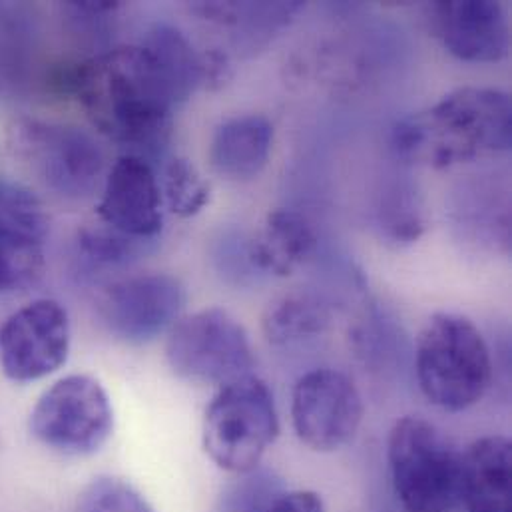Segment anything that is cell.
I'll return each mask as SVG.
<instances>
[{
    "instance_id": "obj_1",
    "label": "cell",
    "mask_w": 512,
    "mask_h": 512,
    "mask_svg": "<svg viewBox=\"0 0 512 512\" xmlns=\"http://www.w3.org/2000/svg\"><path fill=\"white\" fill-rule=\"evenodd\" d=\"M60 84L78 100L102 136L148 162L164 156L176 104L144 46L100 52L70 68Z\"/></svg>"
},
{
    "instance_id": "obj_2",
    "label": "cell",
    "mask_w": 512,
    "mask_h": 512,
    "mask_svg": "<svg viewBox=\"0 0 512 512\" xmlns=\"http://www.w3.org/2000/svg\"><path fill=\"white\" fill-rule=\"evenodd\" d=\"M397 158L449 168L512 146L511 96L497 88L465 86L433 108L399 120L391 136Z\"/></svg>"
},
{
    "instance_id": "obj_3",
    "label": "cell",
    "mask_w": 512,
    "mask_h": 512,
    "mask_svg": "<svg viewBox=\"0 0 512 512\" xmlns=\"http://www.w3.org/2000/svg\"><path fill=\"white\" fill-rule=\"evenodd\" d=\"M415 375L435 407L449 413L475 407L493 377L491 351L479 327L465 315H433L417 343Z\"/></svg>"
},
{
    "instance_id": "obj_4",
    "label": "cell",
    "mask_w": 512,
    "mask_h": 512,
    "mask_svg": "<svg viewBox=\"0 0 512 512\" xmlns=\"http://www.w3.org/2000/svg\"><path fill=\"white\" fill-rule=\"evenodd\" d=\"M393 493L405 512H453L461 503V453L421 417L399 419L387 443Z\"/></svg>"
},
{
    "instance_id": "obj_5",
    "label": "cell",
    "mask_w": 512,
    "mask_h": 512,
    "mask_svg": "<svg viewBox=\"0 0 512 512\" xmlns=\"http://www.w3.org/2000/svg\"><path fill=\"white\" fill-rule=\"evenodd\" d=\"M277 435L273 393L254 373L222 385L204 415V451L228 473L254 471Z\"/></svg>"
},
{
    "instance_id": "obj_6",
    "label": "cell",
    "mask_w": 512,
    "mask_h": 512,
    "mask_svg": "<svg viewBox=\"0 0 512 512\" xmlns=\"http://www.w3.org/2000/svg\"><path fill=\"white\" fill-rule=\"evenodd\" d=\"M166 357L172 371L200 385H228L252 375L256 357L246 327L226 309L196 311L170 329Z\"/></svg>"
},
{
    "instance_id": "obj_7",
    "label": "cell",
    "mask_w": 512,
    "mask_h": 512,
    "mask_svg": "<svg viewBox=\"0 0 512 512\" xmlns=\"http://www.w3.org/2000/svg\"><path fill=\"white\" fill-rule=\"evenodd\" d=\"M114 431L106 389L90 375H68L46 389L30 413L34 439L64 457L98 453Z\"/></svg>"
},
{
    "instance_id": "obj_8",
    "label": "cell",
    "mask_w": 512,
    "mask_h": 512,
    "mask_svg": "<svg viewBox=\"0 0 512 512\" xmlns=\"http://www.w3.org/2000/svg\"><path fill=\"white\" fill-rule=\"evenodd\" d=\"M16 150L54 194L82 200L94 194L106 170L100 144L72 124L24 120L14 130Z\"/></svg>"
},
{
    "instance_id": "obj_9",
    "label": "cell",
    "mask_w": 512,
    "mask_h": 512,
    "mask_svg": "<svg viewBox=\"0 0 512 512\" xmlns=\"http://www.w3.org/2000/svg\"><path fill=\"white\" fill-rule=\"evenodd\" d=\"M363 413L359 389L337 369H313L293 387V429L297 439L315 453H335L347 447L357 437Z\"/></svg>"
},
{
    "instance_id": "obj_10",
    "label": "cell",
    "mask_w": 512,
    "mask_h": 512,
    "mask_svg": "<svg viewBox=\"0 0 512 512\" xmlns=\"http://www.w3.org/2000/svg\"><path fill=\"white\" fill-rule=\"evenodd\" d=\"M72 327L54 299H34L0 325V369L14 383H32L56 373L68 359Z\"/></svg>"
},
{
    "instance_id": "obj_11",
    "label": "cell",
    "mask_w": 512,
    "mask_h": 512,
    "mask_svg": "<svg viewBox=\"0 0 512 512\" xmlns=\"http://www.w3.org/2000/svg\"><path fill=\"white\" fill-rule=\"evenodd\" d=\"M186 305L180 279L166 273L134 275L110 285L98 305L104 327L120 341L144 345L172 329Z\"/></svg>"
},
{
    "instance_id": "obj_12",
    "label": "cell",
    "mask_w": 512,
    "mask_h": 512,
    "mask_svg": "<svg viewBox=\"0 0 512 512\" xmlns=\"http://www.w3.org/2000/svg\"><path fill=\"white\" fill-rule=\"evenodd\" d=\"M100 222L120 234L138 240H154L164 226L162 190L152 164L124 154L104 180L96 206Z\"/></svg>"
},
{
    "instance_id": "obj_13",
    "label": "cell",
    "mask_w": 512,
    "mask_h": 512,
    "mask_svg": "<svg viewBox=\"0 0 512 512\" xmlns=\"http://www.w3.org/2000/svg\"><path fill=\"white\" fill-rule=\"evenodd\" d=\"M431 22L445 50L475 64L499 62L511 48L507 8L491 0H451L431 4Z\"/></svg>"
},
{
    "instance_id": "obj_14",
    "label": "cell",
    "mask_w": 512,
    "mask_h": 512,
    "mask_svg": "<svg viewBox=\"0 0 512 512\" xmlns=\"http://www.w3.org/2000/svg\"><path fill=\"white\" fill-rule=\"evenodd\" d=\"M512 445L491 435L461 455V503L467 512H512Z\"/></svg>"
},
{
    "instance_id": "obj_15",
    "label": "cell",
    "mask_w": 512,
    "mask_h": 512,
    "mask_svg": "<svg viewBox=\"0 0 512 512\" xmlns=\"http://www.w3.org/2000/svg\"><path fill=\"white\" fill-rule=\"evenodd\" d=\"M271 146L273 124L265 116H236L216 128L210 144V162L222 178L250 182L265 170Z\"/></svg>"
},
{
    "instance_id": "obj_16",
    "label": "cell",
    "mask_w": 512,
    "mask_h": 512,
    "mask_svg": "<svg viewBox=\"0 0 512 512\" xmlns=\"http://www.w3.org/2000/svg\"><path fill=\"white\" fill-rule=\"evenodd\" d=\"M315 248V230L303 214L273 210L263 228L248 240V257L254 271L289 277L311 259Z\"/></svg>"
},
{
    "instance_id": "obj_17",
    "label": "cell",
    "mask_w": 512,
    "mask_h": 512,
    "mask_svg": "<svg viewBox=\"0 0 512 512\" xmlns=\"http://www.w3.org/2000/svg\"><path fill=\"white\" fill-rule=\"evenodd\" d=\"M158 64L174 104H182L204 86V54L190 38L172 24H154L144 34L142 44Z\"/></svg>"
},
{
    "instance_id": "obj_18",
    "label": "cell",
    "mask_w": 512,
    "mask_h": 512,
    "mask_svg": "<svg viewBox=\"0 0 512 512\" xmlns=\"http://www.w3.org/2000/svg\"><path fill=\"white\" fill-rule=\"evenodd\" d=\"M301 10L299 2H202L194 12L234 30L242 46H265Z\"/></svg>"
},
{
    "instance_id": "obj_19",
    "label": "cell",
    "mask_w": 512,
    "mask_h": 512,
    "mask_svg": "<svg viewBox=\"0 0 512 512\" xmlns=\"http://www.w3.org/2000/svg\"><path fill=\"white\" fill-rule=\"evenodd\" d=\"M261 327L273 347L303 345L329 331L331 309L313 293H289L265 309Z\"/></svg>"
},
{
    "instance_id": "obj_20",
    "label": "cell",
    "mask_w": 512,
    "mask_h": 512,
    "mask_svg": "<svg viewBox=\"0 0 512 512\" xmlns=\"http://www.w3.org/2000/svg\"><path fill=\"white\" fill-rule=\"evenodd\" d=\"M46 232L48 228L0 216V295H14L38 283L46 265Z\"/></svg>"
},
{
    "instance_id": "obj_21",
    "label": "cell",
    "mask_w": 512,
    "mask_h": 512,
    "mask_svg": "<svg viewBox=\"0 0 512 512\" xmlns=\"http://www.w3.org/2000/svg\"><path fill=\"white\" fill-rule=\"evenodd\" d=\"M152 240H138L126 234H120L108 226L84 228L78 234V254L96 269H114L124 267L150 252Z\"/></svg>"
},
{
    "instance_id": "obj_22",
    "label": "cell",
    "mask_w": 512,
    "mask_h": 512,
    "mask_svg": "<svg viewBox=\"0 0 512 512\" xmlns=\"http://www.w3.org/2000/svg\"><path fill=\"white\" fill-rule=\"evenodd\" d=\"M162 196L180 218L198 216L210 204V186L186 158H172L162 172Z\"/></svg>"
},
{
    "instance_id": "obj_23",
    "label": "cell",
    "mask_w": 512,
    "mask_h": 512,
    "mask_svg": "<svg viewBox=\"0 0 512 512\" xmlns=\"http://www.w3.org/2000/svg\"><path fill=\"white\" fill-rule=\"evenodd\" d=\"M379 228L383 236L397 246H409L421 238L425 230V216L413 188H391L379 208Z\"/></svg>"
},
{
    "instance_id": "obj_24",
    "label": "cell",
    "mask_w": 512,
    "mask_h": 512,
    "mask_svg": "<svg viewBox=\"0 0 512 512\" xmlns=\"http://www.w3.org/2000/svg\"><path fill=\"white\" fill-rule=\"evenodd\" d=\"M281 493V477L271 469L256 467L222 491L216 512H269Z\"/></svg>"
},
{
    "instance_id": "obj_25",
    "label": "cell",
    "mask_w": 512,
    "mask_h": 512,
    "mask_svg": "<svg viewBox=\"0 0 512 512\" xmlns=\"http://www.w3.org/2000/svg\"><path fill=\"white\" fill-rule=\"evenodd\" d=\"M76 512H156L142 493L118 477H96L78 497Z\"/></svg>"
},
{
    "instance_id": "obj_26",
    "label": "cell",
    "mask_w": 512,
    "mask_h": 512,
    "mask_svg": "<svg viewBox=\"0 0 512 512\" xmlns=\"http://www.w3.org/2000/svg\"><path fill=\"white\" fill-rule=\"evenodd\" d=\"M269 512H325L323 499L313 491L281 493Z\"/></svg>"
},
{
    "instance_id": "obj_27",
    "label": "cell",
    "mask_w": 512,
    "mask_h": 512,
    "mask_svg": "<svg viewBox=\"0 0 512 512\" xmlns=\"http://www.w3.org/2000/svg\"><path fill=\"white\" fill-rule=\"evenodd\" d=\"M232 76L230 60L220 50L204 52V86L220 88Z\"/></svg>"
},
{
    "instance_id": "obj_28",
    "label": "cell",
    "mask_w": 512,
    "mask_h": 512,
    "mask_svg": "<svg viewBox=\"0 0 512 512\" xmlns=\"http://www.w3.org/2000/svg\"><path fill=\"white\" fill-rule=\"evenodd\" d=\"M383 512H399V511H397V509H393V511H383ZM401 512H405V511H403V509H401Z\"/></svg>"
}]
</instances>
